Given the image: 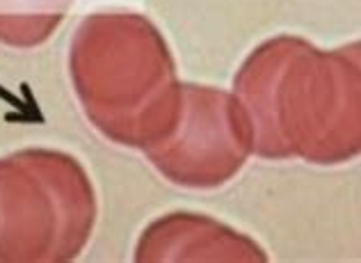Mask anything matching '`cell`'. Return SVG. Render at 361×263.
Returning a JSON list of instances; mask_svg holds the SVG:
<instances>
[{
	"label": "cell",
	"mask_w": 361,
	"mask_h": 263,
	"mask_svg": "<svg viewBox=\"0 0 361 263\" xmlns=\"http://www.w3.org/2000/svg\"><path fill=\"white\" fill-rule=\"evenodd\" d=\"M73 0H0V42L30 49L60 27Z\"/></svg>",
	"instance_id": "cell-6"
},
{
	"label": "cell",
	"mask_w": 361,
	"mask_h": 263,
	"mask_svg": "<svg viewBox=\"0 0 361 263\" xmlns=\"http://www.w3.org/2000/svg\"><path fill=\"white\" fill-rule=\"evenodd\" d=\"M156 222L151 229L165 233V252L156 259H208V261H265V252L245 233L195 213Z\"/></svg>",
	"instance_id": "cell-5"
},
{
	"label": "cell",
	"mask_w": 361,
	"mask_h": 263,
	"mask_svg": "<svg viewBox=\"0 0 361 263\" xmlns=\"http://www.w3.org/2000/svg\"><path fill=\"white\" fill-rule=\"evenodd\" d=\"M69 76L94 128L151 152L172 133L183 85L165 39L135 12H97L69 44Z\"/></svg>",
	"instance_id": "cell-2"
},
{
	"label": "cell",
	"mask_w": 361,
	"mask_h": 263,
	"mask_svg": "<svg viewBox=\"0 0 361 263\" xmlns=\"http://www.w3.org/2000/svg\"><path fill=\"white\" fill-rule=\"evenodd\" d=\"M94 220V188L73 156L25 149L0 158V261L78 257Z\"/></svg>",
	"instance_id": "cell-3"
},
{
	"label": "cell",
	"mask_w": 361,
	"mask_h": 263,
	"mask_svg": "<svg viewBox=\"0 0 361 263\" xmlns=\"http://www.w3.org/2000/svg\"><path fill=\"white\" fill-rule=\"evenodd\" d=\"M256 156L338 165L361 156V42L320 51L302 37L254 49L233 80Z\"/></svg>",
	"instance_id": "cell-1"
},
{
	"label": "cell",
	"mask_w": 361,
	"mask_h": 263,
	"mask_svg": "<svg viewBox=\"0 0 361 263\" xmlns=\"http://www.w3.org/2000/svg\"><path fill=\"white\" fill-rule=\"evenodd\" d=\"M252 152L250 119L238 97L183 85L172 133L147 156L178 185L217 188L240 172Z\"/></svg>",
	"instance_id": "cell-4"
}]
</instances>
